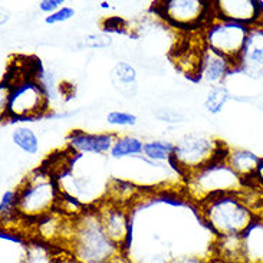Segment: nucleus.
I'll use <instances>...</instances> for the list:
<instances>
[{"label": "nucleus", "mask_w": 263, "mask_h": 263, "mask_svg": "<svg viewBox=\"0 0 263 263\" xmlns=\"http://www.w3.org/2000/svg\"><path fill=\"white\" fill-rule=\"evenodd\" d=\"M0 214H2V221L9 223L19 217V210H17V190H7L3 193L2 200H0Z\"/></svg>", "instance_id": "5701e85b"}, {"label": "nucleus", "mask_w": 263, "mask_h": 263, "mask_svg": "<svg viewBox=\"0 0 263 263\" xmlns=\"http://www.w3.org/2000/svg\"><path fill=\"white\" fill-rule=\"evenodd\" d=\"M95 206L107 236L125 255L133 235V212L129 206L114 203L108 199H104Z\"/></svg>", "instance_id": "1a4fd4ad"}, {"label": "nucleus", "mask_w": 263, "mask_h": 263, "mask_svg": "<svg viewBox=\"0 0 263 263\" xmlns=\"http://www.w3.org/2000/svg\"><path fill=\"white\" fill-rule=\"evenodd\" d=\"M185 187L194 201H203L220 194L246 193L248 184L226 161H214L185 177Z\"/></svg>", "instance_id": "423d86ee"}, {"label": "nucleus", "mask_w": 263, "mask_h": 263, "mask_svg": "<svg viewBox=\"0 0 263 263\" xmlns=\"http://www.w3.org/2000/svg\"><path fill=\"white\" fill-rule=\"evenodd\" d=\"M118 134L115 133H86L73 129L66 137V148L75 156H107L114 147Z\"/></svg>", "instance_id": "9b49d317"}, {"label": "nucleus", "mask_w": 263, "mask_h": 263, "mask_svg": "<svg viewBox=\"0 0 263 263\" xmlns=\"http://www.w3.org/2000/svg\"><path fill=\"white\" fill-rule=\"evenodd\" d=\"M107 121L114 127H134L137 124V117L125 111H111L108 112Z\"/></svg>", "instance_id": "b1692460"}, {"label": "nucleus", "mask_w": 263, "mask_h": 263, "mask_svg": "<svg viewBox=\"0 0 263 263\" xmlns=\"http://www.w3.org/2000/svg\"><path fill=\"white\" fill-rule=\"evenodd\" d=\"M61 263H81V262H79V260H77L75 257L71 256V255H69V253L66 252V253L64 255V257H62Z\"/></svg>", "instance_id": "2f4dec72"}, {"label": "nucleus", "mask_w": 263, "mask_h": 263, "mask_svg": "<svg viewBox=\"0 0 263 263\" xmlns=\"http://www.w3.org/2000/svg\"><path fill=\"white\" fill-rule=\"evenodd\" d=\"M263 157H259L253 151L246 148H232L229 149L226 163L230 168L237 173L240 177L248 183L256 176L257 168L262 163Z\"/></svg>", "instance_id": "2eb2a0df"}, {"label": "nucleus", "mask_w": 263, "mask_h": 263, "mask_svg": "<svg viewBox=\"0 0 263 263\" xmlns=\"http://www.w3.org/2000/svg\"><path fill=\"white\" fill-rule=\"evenodd\" d=\"M75 16V9L69 6H62L59 10H57L55 13L48 14L45 17V23L46 25H58V23H65L69 19H72Z\"/></svg>", "instance_id": "a878e982"}, {"label": "nucleus", "mask_w": 263, "mask_h": 263, "mask_svg": "<svg viewBox=\"0 0 263 263\" xmlns=\"http://www.w3.org/2000/svg\"><path fill=\"white\" fill-rule=\"evenodd\" d=\"M213 10L214 19L248 28L263 23V3L257 0H217L213 3Z\"/></svg>", "instance_id": "9d476101"}, {"label": "nucleus", "mask_w": 263, "mask_h": 263, "mask_svg": "<svg viewBox=\"0 0 263 263\" xmlns=\"http://www.w3.org/2000/svg\"><path fill=\"white\" fill-rule=\"evenodd\" d=\"M17 190L21 219L41 220L57 210L62 197L58 178L45 168H36L22 181Z\"/></svg>", "instance_id": "7ed1b4c3"}, {"label": "nucleus", "mask_w": 263, "mask_h": 263, "mask_svg": "<svg viewBox=\"0 0 263 263\" xmlns=\"http://www.w3.org/2000/svg\"><path fill=\"white\" fill-rule=\"evenodd\" d=\"M230 100V92L229 89L223 85L212 86L210 91L207 93L206 101H204V108L207 109V112L210 114H219L223 107L228 104V101Z\"/></svg>", "instance_id": "4be33fe9"}, {"label": "nucleus", "mask_w": 263, "mask_h": 263, "mask_svg": "<svg viewBox=\"0 0 263 263\" xmlns=\"http://www.w3.org/2000/svg\"><path fill=\"white\" fill-rule=\"evenodd\" d=\"M157 117L161 120V121H167V122H178L181 121L180 118V114L178 112H174V111H171L168 108H163L160 112H157Z\"/></svg>", "instance_id": "c85d7f7f"}, {"label": "nucleus", "mask_w": 263, "mask_h": 263, "mask_svg": "<svg viewBox=\"0 0 263 263\" xmlns=\"http://www.w3.org/2000/svg\"><path fill=\"white\" fill-rule=\"evenodd\" d=\"M206 263H228V262H224V260H221L220 257L209 256V257H207Z\"/></svg>", "instance_id": "473e14b6"}, {"label": "nucleus", "mask_w": 263, "mask_h": 263, "mask_svg": "<svg viewBox=\"0 0 263 263\" xmlns=\"http://www.w3.org/2000/svg\"><path fill=\"white\" fill-rule=\"evenodd\" d=\"M246 184H255V187H259V189H262L263 190V158H262V163L259 165V168H257V173L255 177L252 178L250 181H248Z\"/></svg>", "instance_id": "c756f323"}, {"label": "nucleus", "mask_w": 263, "mask_h": 263, "mask_svg": "<svg viewBox=\"0 0 263 263\" xmlns=\"http://www.w3.org/2000/svg\"><path fill=\"white\" fill-rule=\"evenodd\" d=\"M62 6H64V0H42V2H39V9H41V12L46 13V16L55 13Z\"/></svg>", "instance_id": "cd10ccee"}, {"label": "nucleus", "mask_w": 263, "mask_h": 263, "mask_svg": "<svg viewBox=\"0 0 263 263\" xmlns=\"http://www.w3.org/2000/svg\"><path fill=\"white\" fill-rule=\"evenodd\" d=\"M6 89L2 97V109L6 118L17 121H33L49 109L48 91L39 79L25 77L3 82Z\"/></svg>", "instance_id": "20e7f679"}, {"label": "nucleus", "mask_w": 263, "mask_h": 263, "mask_svg": "<svg viewBox=\"0 0 263 263\" xmlns=\"http://www.w3.org/2000/svg\"><path fill=\"white\" fill-rule=\"evenodd\" d=\"M12 141L17 148L23 151L25 154L33 156L39 151V138L35 131L29 127L21 125L12 131Z\"/></svg>", "instance_id": "412c9836"}, {"label": "nucleus", "mask_w": 263, "mask_h": 263, "mask_svg": "<svg viewBox=\"0 0 263 263\" xmlns=\"http://www.w3.org/2000/svg\"><path fill=\"white\" fill-rule=\"evenodd\" d=\"M105 263H134V262H133L127 255H118V256H115L114 259H111V260H108V262Z\"/></svg>", "instance_id": "7c9ffc66"}, {"label": "nucleus", "mask_w": 263, "mask_h": 263, "mask_svg": "<svg viewBox=\"0 0 263 263\" xmlns=\"http://www.w3.org/2000/svg\"><path fill=\"white\" fill-rule=\"evenodd\" d=\"M142 149H144V142L140 138L134 135H118L109 156L115 160L135 158L142 156Z\"/></svg>", "instance_id": "a211bd4d"}, {"label": "nucleus", "mask_w": 263, "mask_h": 263, "mask_svg": "<svg viewBox=\"0 0 263 263\" xmlns=\"http://www.w3.org/2000/svg\"><path fill=\"white\" fill-rule=\"evenodd\" d=\"M236 72L235 65L228 58L221 57L220 53L204 46L201 61H200L197 79L207 85L217 86L223 85L230 73Z\"/></svg>", "instance_id": "ddd939ff"}, {"label": "nucleus", "mask_w": 263, "mask_h": 263, "mask_svg": "<svg viewBox=\"0 0 263 263\" xmlns=\"http://www.w3.org/2000/svg\"><path fill=\"white\" fill-rule=\"evenodd\" d=\"M236 72L253 79L263 77V23L249 28L242 53L236 62Z\"/></svg>", "instance_id": "f8f14e48"}, {"label": "nucleus", "mask_w": 263, "mask_h": 263, "mask_svg": "<svg viewBox=\"0 0 263 263\" xmlns=\"http://www.w3.org/2000/svg\"><path fill=\"white\" fill-rule=\"evenodd\" d=\"M82 43L86 48H91V49H105L108 46H111L112 37L105 32L104 33H93V35L85 36Z\"/></svg>", "instance_id": "393cba45"}, {"label": "nucleus", "mask_w": 263, "mask_h": 263, "mask_svg": "<svg viewBox=\"0 0 263 263\" xmlns=\"http://www.w3.org/2000/svg\"><path fill=\"white\" fill-rule=\"evenodd\" d=\"M199 214L214 237L245 235L260 213L246 194H220L199 203Z\"/></svg>", "instance_id": "f03ea898"}, {"label": "nucleus", "mask_w": 263, "mask_h": 263, "mask_svg": "<svg viewBox=\"0 0 263 263\" xmlns=\"http://www.w3.org/2000/svg\"><path fill=\"white\" fill-rule=\"evenodd\" d=\"M246 263H263V216L243 235Z\"/></svg>", "instance_id": "f3484780"}, {"label": "nucleus", "mask_w": 263, "mask_h": 263, "mask_svg": "<svg viewBox=\"0 0 263 263\" xmlns=\"http://www.w3.org/2000/svg\"><path fill=\"white\" fill-rule=\"evenodd\" d=\"M64 245L65 250L81 263H105L124 255L105 233L97 206L85 207L72 219Z\"/></svg>", "instance_id": "f257e3e1"}, {"label": "nucleus", "mask_w": 263, "mask_h": 263, "mask_svg": "<svg viewBox=\"0 0 263 263\" xmlns=\"http://www.w3.org/2000/svg\"><path fill=\"white\" fill-rule=\"evenodd\" d=\"M210 256L220 257L228 263H246L243 235L216 237L212 245Z\"/></svg>", "instance_id": "dca6fc26"}, {"label": "nucleus", "mask_w": 263, "mask_h": 263, "mask_svg": "<svg viewBox=\"0 0 263 263\" xmlns=\"http://www.w3.org/2000/svg\"><path fill=\"white\" fill-rule=\"evenodd\" d=\"M111 79L120 92L124 95H131V86L135 88L137 84V72L134 66H131L128 62H118L111 71Z\"/></svg>", "instance_id": "6ab92c4d"}, {"label": "nucleus", "mask_w": 263, "mask_h": 263, "mask_svg": "<svg viewBox=\"0 0 263 263\" xmlns=\"http://www.w3.org/2000/svg\"><path fill=\"white\" fill-rule=\"evenodd\" d=\"M207 256L199 255V253H184L177 255L170 260V263H206Z\"/></svg>", "instance_id": "bb28decb"}, {"label": "nucleus", "mask_w": 263, "mask_h": 263, "mask_svg": "<svg viewBox=\"0 0 263 263\" xmlns=\"http://www.w3.org/2000/svg\"><path fill=\"white\" fill-rule=\"evenodd\" d=\"M66 250H59L53 243L43 239H29L25 243L22 263H61Z\"/></svg>", "instance_id": "4468645a"}, {"label": "nucleus", "mask_w": 263, "mask_h": 263, "mask_svg": "<svg viewBox=\"0 0 263 263\" xmlns=\"http://www.w3.org/2000/svg\"><path fill=\"white\" fill-rule=\"evenodd\" d=\"M229 149L228 144L210 135L187 134L174 144L170 163L178 174L185 178L207 164L226 161Z\"/></svg>", "instance_id": "39448f33"}, {"label": "nucleus", "mask_w": 263, "mask_h": 263, "mask_svg": "<svg viewBox=\"0 0 263 263\" xmlns=\"http://www.w3.org/2000/svg\"><path fill=\"white\" fill-rule=\"evenodd\" d=\"M174 153V142L163 141V140H153L144 142L142 157L148 161L161 164L168 161L170 163Z\"/></svg>", "instance_id": "aec40b11"}, {"label": "nucleus", "mask_w": 263, "mask_h": 263, "mask_svg": "<svg viewBox=\"0 0 263 263\" xmlns=\"http://www.w3.org/2000/svg\"><path fill=\"white\" fill-rule=\"evenodd\" d=\"M214 2L206 0H165L157 5V14L173 28L196 32L204 30L210 22L214 21Z\"/></svg>", "instance_id": "0eeeda50"}, {"label": "nucleus", "mask_w": 263, "mask_h": 263, "mask_svg": "<svg viewBox=\"0 0 263 263\" xmlns=\"http://www.w3.org/2000/svg\"><path fill=\"white\" fill-rule=\"evenodd\" d=\"M249 28L233 22L214 19L201 32L203 41L207 48L220 53L221 57L232 61L236 68V62L242 53Z\"/></svg>", "instance_id": "6e6552de"}]
</instances>
